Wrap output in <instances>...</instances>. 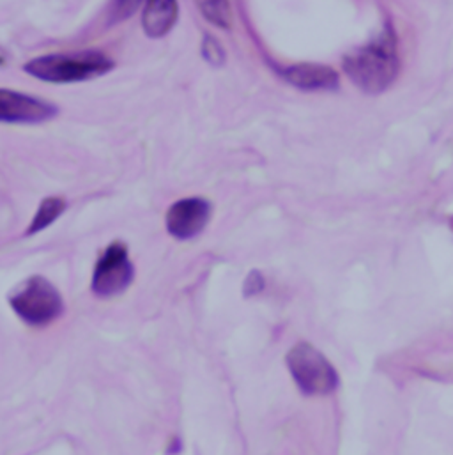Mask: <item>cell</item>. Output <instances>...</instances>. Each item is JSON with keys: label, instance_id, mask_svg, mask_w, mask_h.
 Instances as JSON below:
<instances>
[{"label": "cell", "instance_id": "cell-1", "mask_svg": "<svg viewBox=\"0 0 453 455\" xmlns=\"http://www.w3.org/2000/svg\"><path fill=\"white\" fill-rule=\"evenodd\" d=\"M344 71L363 92L379 94L386 91L399 73L397 39L393 30L388 27L379 37L346 55Z\"/></svg>", "mask_w": 453, "mask_h": 455}, {"label": "cell", "instance_id": "cell-2", "mask_svg": "<svg viewBox=\"0 0 453 455\" xmlns=\"http://www.w3.org/2000/svg\"><path fill=\"white\" fill-rule=\"evenodd\" d=\"M115 68V60L101 50L59 52L34 57L25 62L23 71L36 80L66 85L105 76Z\"/></svg>", "mask_w": 453, "mask_h": 455}, {"label": "cell", "instance_id": "cell-3", "mask_svg": "<svg viewBox=\"0 0 453 455\" xmlns=\"http://www.w3.org/2000/svg\"><path fill=\"white\" fill-rule=\"evenodd\" d=\"M9 305L21 321L37 328L53 323L64 312L60 292L41 275L23 280L9 294Z\"/></svg>", "mask_w": 453, "mask_h": 455}, {"label": "cell", "instance_id": "cell-4", "mask_svg": "<svg viewBox=\"0 0 453 455\" xmlns=\"http://www.w3.org/2000/svg\"><path fill=\"white\" fill-rule=\"evenodd\" d=\"M287 367L306 395H326L337 390L338 376L328 358L310 344H298L287 355Z\"/></svg>", "mask_w": 453, "mask_h": 455}, {"label": "cell", "instance_id": "cell-5", "mask_svg": "<svg viewBox=\"0 0 453 455\" xmlns=\"http://www.w3.org/2000/svg\"><path fill=\"white\" fill-rule=\"evenodd\" d=\"M135 278V267L130 260L124 243L115 241L107 246L94 266L91 289L99 298H114L124 292Z\"/></svg>", "mask_w": 453, "mask_h": 455}, {"label": "cell", "instance_id": "cell-6", "mask_svg": "<svg viewBox=\"0 0 453 455\" xmlns=\"http://www.w3.org/2000/svg\"><path fill=\"white\" fill-rule=\"evenodd\" d=\"M59 114L57 105L37 96L0 87V123L41 124Z\"/></svg>", "mask_w": 453, "mask_h": 455}, {"label": "cell", "instance_id": "cell-7", "mask_svg": "<svg viewBox=\"0 0 453 455\" xmlns=\"http://www.w3.org/2000/svg\"><path fill=\"white\" fill-rule=\"evenodd\" d=\"M213 208L211 203L203 197H188L174 203L165 217V226L172 237L188 241L197 237L210 224Z\"/></svg>", "mask_w": 453, "mask_h": 455}, {"label": "cell", "instance_id": "cell-8", "mask_svg": "<svg viewBox=\"0 0 453 455\" xmlns=\"http://www.w3.org/2000/svg\"><path fill=\"white\" fill-rule=\"evenodd\" d=\"M282 78L301 91H333L338 87V75L330 66L292 64L280 69Z\"/></svg>", "mask_w": 453, "mask_h": 455}, {"label": "cell", "instance_id": "cell-9", "mask_svg": "<svg viewBox=\"0 0 453 455\" xmlns=\"http://www.w3.org/2000/svg\"><path fill=\"white\" fill-rule=\"evenodd\" d=\"M178 0H146L142 11V28L151 39L165 37L178 23Z\"/></svg>", "mask_w": 453, "mask_h": 455}, {"label": "cell", "instance_id": "cell-10", "mask_svg": "<svg viewBox=\"0 0 453 455\" xmlns=\"http://www.w3.org/2000/svg\"><path fill=\"white\" fill-rule=\"evenodd\" d=\"M66 212V201L60 197H46L41 201L32 222L27 228V235L39 234L41 230L50 228L53 222L60 219V215Z\"/></svg>", "mask_w": 453, "mask_h": 455}, {"label": "cell", "instance_id": "cell-11", "mask_svg": "<svg viewBox=\"0 0 453 455\" xmlns=\"http://www.w3.org/2000/svg\"><path fill=\"white\" fill-rule=\"evenodd\" d=\"M203 16L220 28H230L232 11L228 0H197Z\"/></svg>", "mask_w": 453, "mask_h": 455}, {"label": "cell", "instance_id": "cell-12", "mask_svg": "<svg viewBox=\"0 0 453 455\" xmlns=\"http://www.w3.org/2000/svg\"><path fill=\"white\" fill-rule=\"evenodd\" d=\"M203 57L208 64L220 68L226 60V52L224 44L211 34H206L203 39Z\"/></svg>", "mask_w": 453, "mask_h": 455}, {"label": "cell", "instance_id": "cell-13", "mask_svg": "<svg viewBox=\"0 0 453 455\" xmlns=\"http://www.w3.org/2000/svg\"><path fill=\"white\" fill-rule=\"evenodd\" d=\"M146 0H114L112 2V11H110V20L123 21L133 16V12L144 4Z\"/></svg>", "mask_w": 453, "mask_h": 455}, {"label": "cell", "instance_id": "cell-14", "mask_svg": "<svg viewBox=\"0 0 453 455\" xmlns=\"http://www.w3.org/2000/svg\"><path fill=\"white\" fill-rule=\"evenodd\" d=\"M262 287H264L262 276H260L257 271H253V273L248 275V278H246V282H244V294H246V296H251V294L258 292Z\"/></svg>", "mask_w": 453, "mask_h": 455}]
</instances>
